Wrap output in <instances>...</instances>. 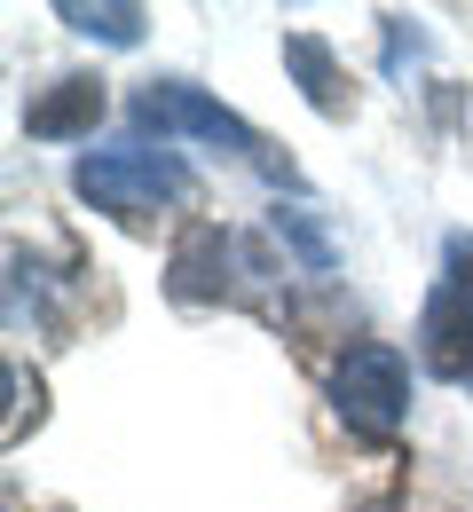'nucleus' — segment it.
I'll return each instance as SVG.
<instances>
[{"label":"nucleus","mask_w":473,"mask_h":512,"mask_svg":"<svg viewBox=\"0 0 473 512\" xmlns=\"http://www.w3.org/2000/svg\"><path fill=\"white\" fill-rule=\"evenodd\" d=\"M71 190L87 197L95 213H119V221H150L166 205H190L198 174L174 158V150H150V142H111V150H87L71 166Z\"/></svg>","instance_id":"f257e3e1"},{"label":"nucleus","mask_w":473,"mask_h":512,"mask_svg":"<svg viewBox=\"0 0 473 512\" xmlns=\"http://www.w3.org/2000/svg\"><path fill=\"white\" fill-rule=\"evenodd\" d=\"M135 127H158V134H198V142H213V150H229V158H261V134L245 127L237 111H221L205 87H190V79H150V87H135Z\"/></svg>","instance_id":"7ed1b4c3"},{"label":"nucleus","mask_w":473,"mask_h":512,"mask_svg":"<svg viewBox=\"0 0 473 512\" xmlns=\"http://www.w3.org/2000/svg\"><path fill=\"white\" fill-rule=\"evenodd\" d=\"M284 64L300 71V87H308V103H316L324 119H347V87H339V64H332V48H324L316 32H284Z\"/></svg>","instance_id":"0eeeda50"},{"label":"nucleus","mask_w":473,"mask_h":512,"mask_svg":"<svg viewBox=\"0 0 473 512\" xmlns=\"http://www.w3.org/2000/svg\"><path fill=\"white\" fill-rule=\"evenodd\" d=\"M56 16H64L71 32H87V40H111V48H135V40H142V24H150V16H142V8H127V0H111V8H87V0H64Z\"/></svg>","instance_id":"6e6552de"},{"label":"nucleus","mask_w":473,"mask_h":512,"mask_svg":"<svg viewBox=\"0 0 473 512\" xmlns=\"http://www.w3.org/2000/svg\"><path fill=\"white\" fill-rule=\"evenodd\" d=\"M103 119V79H56L48 95L24 103V134L32 142H71V134H95Z\"/></svg>","instance_id":"423d86ee"},{"label":"nucleus","mask_w":473,"mask_h":512,"mask_svg":"<svg viewBox=\"0 0 473 512\" xmlns=\"http://www.w3.org/2000/svg\"><path fill=\"white\" fill-rule=\"evenodd\" d=\"M442 292H458V300L473 308V237H466V229L442 245Z\"/></svg>","instance_id":"1a4fd4ad"},{"label":"nucleus","mask_w":473,"mask_h":512,"mask_svg":"<svg viewBox=\"0 0 473 512\" xmlns=\"http://www.w3.org/2000/svg\"><path fill=\"white\" fill-rule=\"evenodd\" d=\"M332 402H339V418H347V434H363V442H395L403 418H410L403 355H395L387 339H355V347L332 363Z\"/></svg>","instance_id":"f03ea898"},{"label":"nucleus","mask_w":473,"mask_h":512,"mask_svg":"<svg viewBox=\"0 0 473 512\" xmlns=\"http://www.w3.org/2000/svg\"><path fill=\"white\" fill-rule=\"evenodd\" d=\"M229 260H237V237L198 221L182 245H174V268H166V292L174 300H221L229 292Z\"/></svg>","instance_id":"39448f33"},{"label":"nucleus","mask_w":473,"mask_h":512,"mask_svg":"<svg viewBox=\"0 0 473 512\" xmlns=\"http://www.w3.org/2000/svg\"><path fill=\"white\" fill-rule=\"evenodd\" d=\"M418 355H426L434 379L473 386V308L458 292H442V284H434V300H426V316H418Z\"/></svg>","instance_id":"20e7f679"},{"label":"nucleus","mask_w":473,"mask_h":512,"mask_svg":"<svg viewBox=\"0 0 473 512\" xmlns=\"http://www.w3.org/2000/svg\"><path fill=\"white\" fill-rule=\"evenodd\" d=\"M276 237H292V245H300V260H308V268H316V276H324V268H332V245H324V237H316V229H308V213H276Z\"/></svg>","instance_id":"9d476101"}]
</instances>
